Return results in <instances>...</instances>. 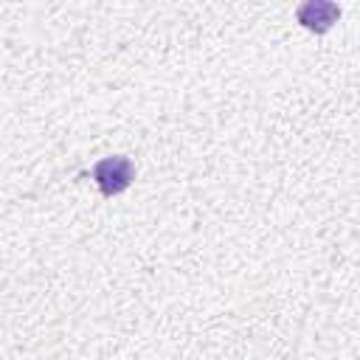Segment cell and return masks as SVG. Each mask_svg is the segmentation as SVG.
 I'll use <instances>...</instances> for the list:
<instances>
[{"mask_svg": "<svg viewBox=\"0 0 360 360\" xmlns=\"http://www.w3.org/2000/svg\"><path fill=\"white\" fill-rule=\"evenodd\" d=\"M93 174H96V183L104 194H118L132 180V163L127 158H107L96 166Z\"/></svg>", "mask_w": 360, "mask_h": 360, "instance_id": "obj_1", "label": "cell"}]
</instances>
